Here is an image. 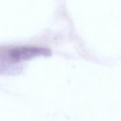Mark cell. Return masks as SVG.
Instances as JSON below:
<instances>
[{
  "label": "cell",
  "mask_w": 121,
  "mask_h": 121,
  "mask_svg": "<svg viewBox=\"0 0 121 121\" xmlns=\"http://www.w3.org/2000/svg\"><path fill=\"white\" fill-rule=\"evenodd\" d=\"M50 54V50L41 47L7 46L0 48V61L7 63H17L39 56Z\"/></svg>",
  "instance_id": "obj_1"
}]
</instances>
